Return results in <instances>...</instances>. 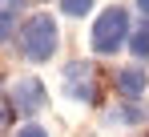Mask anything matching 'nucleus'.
Listing matches in <instances>:
<instances>
[{
    "label": "nucleus",
    "instance_id": "1",
    "mask_svg": "<svg viewBox=\"0 0 149 137\" xmlns=\"http://www.w3.org/2000/svg\"><path fill=\"white\" fill-rule=\"evenodd\" d=\"M56 41H61V32H56V20H52L49 12H32V16L20 24V57L32 61V65L52 61Z\"/></svg>",
    "mask_w": 149,
    "mask_h": 137
},
{
    "label": "nucleus",
    "instance_id": "2",
    "mask_svg": "<svg viewBox=\"0 0 149 137\" xmlns=\"http://www.w3.org/2000/svg\"><path fill=\"white\" fill-rule=\"evenodd\" d=\"M129 12H125L121 4H113V8H105L97 20H93V32H89V45H93V52H101V57H113L117 48L129 45Z\"/></svg>",
    "mask_w": 149,
    "mask_h": 137
},
{
    "label": "nucleus",
    "instance_id": "3",
    "mask_svg": "<svg viewBox=\"0 0 149 137\" xmlns=\"http://www.w3.org/2000/svg\"><path fill=\"white\" fill-rule=\"evenodd\" d=\"M61 89H65V97H73V101H81V105H97V68L89 65V61H69L65 65V77H61Z\"/></svg>",
    "mask_w": 149,
    "mask_h": 137
},
{
    "label": "nucleus",
    "instance_id": "4",
    "mask_svg": "<svg viewBox=\"0 0 149 137\" xmlns=\"http://www.w3.org/2000/svg\"><path fill=\"white\" fill-rule=\"evenodd\" d=\"M16 113H40L45 105H49V93H45V85H40V77H20L16 85H12V101H8Z\"/></svg>",
    "mask_w": 149,
    "mask_h": 137
},
{
    "label": "nucleus",
    "instance_id": "5",
    "mask_svg": "<svg viewBox=\"0 0 149 137\" xmlns=\"http://www.w3.org/2000/svg\"><path fill=\"white\" fill-rule=\"evenodd\" d=\"M113 85H117V93H121V97H141V93H145V85H149V77L141 73V68H121V73L113 77Z\"/></svg>",
    "mask_w": 149,
    "mask_h": 137
},
{
    "label": "nucleus",
    "instance_id": "6",
    "mask_svg": "<svg viewBox=\"0 0 149 137\" xmlns=\"http://www.w3.org/2000/svg\"><path fill=\"white\" fill-rule=\"evenodd\" d=\"M129 48H133L137 57H149V24H145V28H137V32L129 36Z\"/></svg>",
    "mask_w": 149,
    "mask_h": 137
},
{
    "label": "nucleus",
    "instance_id": "7",
    "mask_svg": "<svg viewBox=\"0 0 149 137\" xmlns=\"http://www.w3.org/2000/svg\"><path fill=\"white\" fill-rule=\"evenodd\" d=\"M12 28H16V12L12 8H0V45L12 36Z\"/></svg>",
    "mask_w": 149,
    "mask_h": 137
},
{
    "label": "nucleus",
    "instance_id": "8",
    "mask_svg": "<svg viewBox=\"0 0 149 137\" xmlns=\"http://www.w3.org/2000/svg\"><path fill=\"white\" fill-rule=\"evenodd\" d=\"M89 8H93V0H61V12L65 16H85Z\"/></svg>",
    "mask_w": 149,
    "mask_h": 137
},
{
    "label": "nucleus",
    "instance_id": "9",
    "mask_svg": "<svg viewBox=\"0 0 149 137\" xmlns=\"http://www.w3.org/2000/svg\"><path fill=\"white\" fill-rule=\"evenodd\" d=\"M113 121H121V125H133V121H141V113H137L133 105H125V113H117Z\"/></svg>",
    "mask_w": 149,
    "mask_h": 137
},
{
    "label": "nucleus",
    "instance_id": "10",
    "mask_svg": "<svg viewBox=\"0 0 149 137\" xmlns=\"http://www.w3.org/2000/svg\"><path fill=\"white\" fill-rule=\"evenodd\" d=\"M16 137H49V133H45L40 125H20V129H16Z\"/></svg>",
    "mask_w": 149,
    "mask_h": 137
},
{
    "label": "nucleus",
    "instance_id": "11",
    "mask_svg": "<svg viewBox=\"0 0 149 137\" xmlns=\"http://www.w3.org/2000/svg\"><path fill=\"white\" fill-rule=\"evenodd\" d=\"M137 8H141V12H149V0H137Z\"/></svg>",
    "mask_w": 149,
    "mask_h": 137
}]
</instances>
